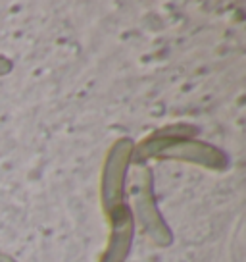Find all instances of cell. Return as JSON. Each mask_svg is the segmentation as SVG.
I'll use <instances>...</instances> for the list:
<instances>
[{
  "mask_svg": "<svg viewBox=\"0 0 246 262\" xmlns=\"http://www.w3.org/2000/svg\"><path fill=\"white\" fill-rule=\"evenodd\" d=\"M106 220L110 226V233L99 262H127L133 249V241H135V231H137L129 205L112 214Z\"/></svg>",
  "mask_w": 246,
  "mask_h": 262,
  "instance_id": "cell-4",
  "label": "cell"
},
{
  "mask_svg": "<svg viewBox=\"0 0 246 262\" xmlns=\"http://www.w3.org/2000/svg\"><path fill=\"white\" fill-rule=\"evenodd\" d=\"M198 129L192 123H171L152 131L140 143H135L133 164L148 166V162H183L200 166L210 172H225L231 166L229 155L208 141L198 139Z\"/></svg>",
  "mask_w": 246,
  "mask_h": 262,
  "instance_id": "cell-1",
  "label": "cell"
},
{
  "mask_svg": "<svg viewBox=\"0 0 246 262\" xmlns=\"http://www.w3.org/2000/svg\"><path fill=\"white\" fill-rule=\"evenodd\" d=\"M12 70H14V62H12L8 56H2V54H0V77L8 75Z\"/></svg>",
  "mask_w": 246,
  "mask_h": 262,
  "instance_id": "cell-5",
  "label": "cell"
},
{
  "mask_svg": "<svg viewBox=\"0 0 246 262\" xmlns=\"http://www.w3.org/2000/svg\"><path fill=\"white\" fill-rule=\"evenodd\" d=\"M131 195V216L135 226L148 237V241L156 247H169L173 243V231L165 222L164 214L160 212L154 196V176L148 166H140L137 178L129 185Z\"/></svg>",
  "mask_w": 246,
  "mask_h": 262,
  "instance_id": "cell-3",
  "label": "cell"
},
{
  "mask_svg": "<svg viewBox=\"0 0 246 262\" xmlns=\"http://www.w3.org/2000/svg\"><path fill=\"white\" fill-rule=\"evenodd\" d=\"M131 137H119L108 147L100 170V206L106 218L127 206V178L133 166Z\"/></svg>",
  "mask_w": 246,
  "mask_h": 262,
  "instance_id": "cell-2",
  "label": "cell"
},
{
  "mask_svg": "<svg viewBox=\"0 0 246 262\" xmlns=\"http://www.w3.org/2000/svg\"><path fill=\"white\" fill-rule=\"evenodd\" d=\"M0 262H17L12 254H6V253H0Z\"/></svg>",
  "mask_w": 246,
  "mask_h": 262,
  "instance_id": "cell-6",
  "label": "cell"
}]
</instances>
